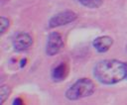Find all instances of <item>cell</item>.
I'll use <instances>...</instances> for the list:
<instances>
[{"label":"cell","instance_id":"obj_8","mask_svg":"<svg viewBox=\"0 0 127 105\" xmlns=\"http://www.w3.org/2000/svg\"><path fill=\"white\" fill-rule=\"evenodd\" d=\"M81 6L88 9H97L103 4V0H76Z\"/></svg>","mask_w":127,"mask_h":105},{"label":"cell","instance_id":"obj_7","mask_svg":"<svg viewBox=\"0 0 127 105\" xmlns=\"http://www.w3.org/2000/svg\"><path fill=\"white\" fill-rule=\"evenodd\" d=\"M69 73V66L68 63L65 61H61L59 62L56 66L53 67L51 71V77L53 81L55 82H61L64 81Z\"/></svg>","mask_w":127,"mask_h":105},{"label":"cell","instance_id":"obj_10","mask_svg":"<svg viewBox=\"0 0 127 105\" xmlns=\"http://www.w3.org/2000/svg\"><path fill=\"white\" fill-rule=\"evenodd\" d=\"M11 94V88L8 86V85H1L0 87V96H1V104H3L7 99L8 97L10 96Z\"/></svg>","mask_w":127,"mask_h":105},{"label":"cell","instance_id":"obj_2","mask_svg":"<svg viewBox=\"0 0 127 105\" xmlns=\"http://www.w3.org/2000/svg\"><path fill=\"white\" fill-rule=\"evenodd\" d=\"M95 92L94 82L87 77L75 80L64 92V96L69 101H77L93 95Z\"/></svg>","mask_w":127,"mask_h":105},{"label":"cell","instance_id":"obj_1","mask_svg":"<svg viewBox=\"0 0 127 105\" xmlns=\"http://www.w3.org/2000/svg\"><path fill=\"white\" fill-rule=\"evenodd\" d=\"M93 76L104 85H114L127 78V62L116 58H105L93 67Z\"/></svg>","mask_w":127,"mask_h":105},{"label":"cell","instance_id":"obj_3","mask_svg":"<svg viewBox=\"0 0 127 105\" xmlns=\"http://www.w3.org/2000/svg\"><path fill=\"white\" fill-rule=\"evenodd\" d=\"M78 15L72 10H64L54 14L48 21V29H55L65 26L76 21Z\"/></svg>","mask_w":127,"mask_h":105},{"label":"cell","instance_id":"obj_9","mask_svg":"<svg viewBox=\"0 0 127 105\" xmlns=\"http://www.w3.org/2000/svg\"><path fill=\"white\" fill-rule=\"evenodd\" d=\"M10 19L7 18V17H4V16H1L0 17V35L3 36L10 28Z\"/></svg>","mask_w":127,"mask_h":105},{"label":"cell","instance_id":"obj_5","mask_svg":"<svg viewBox=\"0 0 127 105\" xmlns=\"http://www.w3.org/2000/svg\"><path fill=\"white\" fill-rule=\"evenodd\" d=\"M12 45L13 49L16 52H25L33 46V38L27 32H19L14 36L12 40Z\"/></svg>","mask_w":127,"mask_h":105},{"label":"cell","instance_id":"obj_6","mask_svg":"<svg viewBox=\"0 0 127 105\" xmlns=\"http://www.w3.org/2000/svg\"><path fill=\"white\" fill-rule=\"evenodd\" d=\"M114 40L110 36H99L92 41V46L98 53H104L108 52L113 46Z\"/></svg>","mask_w":127,"mask_h":105},{"label":"cell","instance_id":"obj_4","mask_svg":"<svg viewBox=\"0 0 127 105\" xmlns=\"http://www.w3.org/2000/svg\"><path fill=\"white\" fill-rule=\"evenodd\" d=\"M64 47V42L63 36L60 32L54 31L48 35L45 52L48 56H54L58 54Z\"/></svg>","mask_w":127,"mask_h":105},{"label":"cell","instance_id":"obj_11","mask_svg":"<svg viewBox=\"0 0 127 105\" xmlns=\"http://www.w3.org/2000/svg\"><path fill=\"white\" fill-rule=\"evenodd\" d=\"M23 103H24V101H23L20 97L15 98V99H14V101H13V104H14V105H15V104H16V105H21V104H23Z\"/></svg>","mask_w":127,"mask_h":105},{"label":"cell","instance_id":"obj_12","mask_svg":"<svg viewBox=\"0 0 127 105\" xmlns=\"http://www.w3.org/2000/svg\"><path fill=\"white\" fill-rule=\"evenodd\" d=\"M125 50H126V52H127V45H126V48H125Z\"/></svg>","mask_w":127,"mask_h":105},{"label":"cell","instance_id":"obj_13","mask_svg":"<svg viewBox=\"0 0 127 105\" xmlns=\"http://www.w3.org/2000/svg\"><path fill=\"white\" fill-rule=\"evenodd\" d=\"M126 79H127V78H126Z\"/></svg>","mask_w":127,"mask_h":105}]
</instances>
